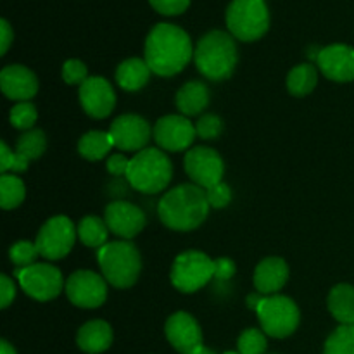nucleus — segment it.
<instances>
[{"label":"nucleus","instance_id":"obj_1","mask_svg":"<svg viewBox=\"0 0 354 354\" xmlns=\"http://www.w3.org/2000/svg\"><path fill=\"white\" fill-rule=\"evenodd\" d=\"M192 55V40L180 26L159 23L147 35L145 62L156 75H176L189 64Z\"/></svg>","mask_w":354,"mask_h":354},{"label":"nucleus","instance_id":"obj_2","mask_svg":"<svg viewBox=\"0 0 354 354\" xmlns=\"http://www.w3.org/2000/svg\"><path fill=\"white\" fill-rule=\"evenodd\" d=\"M209 207L206 190L197 187L196 183H185L162 196L159 201L158 214L162 223L171 230L190 232L204 223Z\"/></svg>","mask_w":354,"mask_h":354},{"label":"nucleus","instance_id":"obj_3","mask_svg":"<svg viewBox=\"0 0 354 354\" xmlns=\"http://www.w3.org/2000/svg\"><path fill=\"white\" fill-rule=\"evenodd\" d=\"M194 59L197 69L207 80L223 82L230 78L237 64V47L234 38L225 31H209L197 44Z\"/></svg>","mask_w":354,"mask_h":354},{"label":"nucleus","instance_id":"obj_4","mask_svg":"<svg viewBox=\"0 0 354 354\" xmlns=\"http://www.w3.org/2000/svg\"><path fill=\"white\" fill-rule=\"evenodd\" d=\"M99 266L104 279L116 289H128L137 282L142 270L140 254L128 241L107 242L99 249Z\"/></svg>","mask_w":354,"mask_h":354},{"label":"nucleus","instance_id":"obj_5","mask_svg":"<svg viewBox=\"0 0 354 354\" xmlns=\"http://www.w3.org/2000/svg\"><path fill=\"white\" fill-rule=\"evenodd\" d=\"M173 166L168 156L159 149H144L130 159L127 178L133 189L144 194H158L168 187Z\"/></svg>","mask_w":354,"mask_h":354},{"label":"nucleus","instance_id":"obj_6","mask_svg":"<svg viewBox=\"0 0 354 354\" xmlns=\"http://www.w3.org/2000/svg\"><path fill=\"white\" fill-rule=\"evenodd\" d=\"M227 26L239 40H259L270 28L265 0H232L227 9Z\"/></svg>","mask_w":354,"mask_h":354},{"label":"nucleus","instance_id":"obj_7","mask_svg":"<svg viewBox=\"0 0 354 354\" xmlns=\"http://www.w3.org/2000/svg\"><path fill=\"white\" fill-rule=\"evenodd\" d=\"M256 313L265 334L277 339L289 337L290 334H294L301 320L299 308L296 306V303L290 297L279 296V294L266 296Z\"/></svg>","mask_w":354,"mask_h":354},{"label":"nucleus","instance_id":"obj_8","mask_svg":"<svg viewBox=\"0 0 354 354\" xmlns=\"http://www.w3.org/2000/svg\"><path fill=\"white\" fill-rule=\"evenodd\" d=\"M169 277L180 292H197L214 277V261L201 251L182 252L176 256Z\"/></svg>","mask_w":354,"mask_h":354},{"label":"nucleus","instance_id":"obj_9","mask_svg":"<svg viewBox=\"0 0 354 354\" xmlns=\"http://www.w3.org/2000/svg\"><path fill=\"white\" fill-rule=\"evenodd\" d=\"M16 277L24 292L40 303L55 299L64 286L61 270L48 263H35L26 268L17 270Z\"/></svg>","mask_w":354,"mask_h":354},{"label":"nucleus","instance_id":"obj_10","mask_svg":"<svg viewBox=\"0 0 354 354\" xmlns=\"http://www.w3.org/2000/svg\"><path fill=\"white\" fill-rule=\"evenodd\" d=\"M75 225L66 216H54L45 221L44 227L38 232V237L35 241L40 256L45 259H61L69 254L76 241Z\"/></svg>","mask_w":354,"mask_h":354},{"label":"nucleus","instance_id":"obj_11","mask_svg":"<svg viewBox=\"0 0 354 354\" xmlns=\"http://www.w3.org/2000/svg\"><path fill=\"white\" fill-rule=\"evenodd\" d=\"M66 296L75 306L93 310L106 303L107 280L90 270L75 272L66 282Z\"/></svg>","mask_w":354,"mask_h":354},{"label":"nucleus","instance_id":"obj_12","mask_svg":"<svg viewBox=\"0 0 354 354\" xmlns=\"http://www.w3.org/2000/svg\"><path fill=\"white\" fill-rule=\"evenodd\" d=\"M185 171L201 189H209L221 182L225 165L221 156L214 149L194 147L185 154Z\"/></svg>","mask_w":354,"mask_h":354},{"label":"nucleus","instance_id":"obj_13","mask_svg":"<svg viewBox=\"0 0 354 354\" xmlns=\"http://www.w3.org/2000/svg\"><path fill=\"white\" fill-rule=\"evenodd\" d=\"M114 147L124 152H140L149 144L154 130L151 124L137 114H123L116 118L109 128Z\"/></svg>","mask_w":354,"mask_h":354},{"label":"nucleus","instance_id":"obj_14","mask_svg":"<svg viewBox=\"0 0 354 354\" xmlns=\"http://www.w3.org/2000/svg\"><path fill=\"white\" fill-rule=\"evenodd\" d=\"M197 131L187 116L168 114L158 120L154 127V140L165 151L180 152L187 151L194 144Z\"/></svg>","mask_w":354,"mask_h":354},{"label":"nucleus","instance_id":"obj_15","mask_svg":"<svg viewBox=\"0 0 354 354\" xmlns=\"http://www.w3.org/2000/svg\"><path fill=\"white\" fill-rule=\"evenodd\" d=\"M80 104L88 116L104 120L113 113L116 106V93L102 76H90L80 85Z\"/></svg>","mask_w":354,"mask_h":354},{"label":"nucleus","instance_id":"obj_16","mask_svg":"<svg viewBox=\"0 0 354 354\" xmlns=\"http://www.w3.org/2000/svg\"><path fill=\"white\" fill-rule=\"evenodd\" d=\"M166 339L169 344L182 354H197L203 346V332L196 318L190 317L185 311L171 315L166 322Z\"/></svg>","mask_w":354,"mask_h":354},{"label":"nucleus","instance_id":"obj_17","mask_svg":"<svg viewBox=\"0 0 354 354\" xmlns=\"http://www.w3.org/2000/svg\"><path fill=\"white\" fill-rule=\"evenodd\" d=\"M104 221L109 227L111 234L121 237L123 241H130L135 235L140 234L145 227V214L140 207L133 206L124 201H116L106 207Z\"/></svg>","mask_w":354,"mask_h":354},{"label":"nucleus","instance_id":"obj_18","mask_svg":"<svg viewBox=\"0 0 354 354\" xmlns=\"http://www.w3.org/2000/svg\"><path fill=\"white\" fill-rule=\"evenodd\" d=\"M318 68L328 80L348 83L354 80V48L344 44H334L318 52Z\"/></svg>","mask_w":354,"mask_h":354},{"label":"nucleus","instance_id":"obj_19","mask_svg":"<svg viewBox=\"0 0 354 354\" xmlns=\"http://www.w3.org/2000/svg\"><path fill=\"white\" fill-rule=\"evenodd\" d=\"M0 88L3 95L17 102H28L38 92V80L31 69L21 64L6 66L0 73Z\"/></svg>","mask_w":354,"mask_h":354},{"label":"nucleus","instance_id":"obj_20","mask_svg":"<svg viewBox=\"0 0 354 354\" xmlns=\"http://www.w3.org/2000/svg\"><path fill=\"white\" fill-rule=\"evenodd\" d=\"M289 280V266L282 258H266L256 266L254 287L263 296H273Z\"/></svg>","mask_w":354,"mask_h":354},{"label":"nucleus","instance_id":"obj_21","mask_svg":"<svg viewBox=\"0 0 354 354\" xmlns=\"http://www.w3.org/2000/svg\"><path fill=\"white\" fill-rule=\"evenodd\" d=\"M76 344L82 351L99 354L107 351L113 344V328L104 320H92L83 325L76 335Z\"/></svg>","mask_w":354,"mask_h":354},{"label":"nucleus","instance_id":"obj_22","mask_svg":"<svg viewBox=\"0 0 354 354\" xmlns=\"http://www.w3.org/2000/svg\"><path fill=\"white\" fill-rule=\"evenodd\" d=\"M209 104V90L203 82H189L176 93V107L183 116H197Z\"/></svg>","mask_w":354,"mask_h":354},{"label":"nucleus","instance_id":"obj_23","mask_svg":"<svg viewBox=\"0 0 354 354\" xmlns=\"http://www.w3.org/2000/svg\"><path fill=\"white\" fill-rule=\"evenodd\" d=\"M151 73L152 71L145 59L130 57L118 66L116 82L123 90L135 92V90H140L142 86L147 85Z\"/></svg>","mask_w":354,"mask_h":354},{"label":"nucleus","instance_id":"obj_24","mask_svg":"<svg viewBox=\"0 0 354 354\" xmlns=\"http://www.w3.org/2000/svg\"><path fill=\"white\" fill-rule=\"evenodd\" d=\"M328 311L341 325H354V287L339 283L328 294Z\"/></svg>","mask_w":354,"mask_h":354},{"label":"nucleus","instance_id":"obj_25","mask_svg":"<svg viewBox=\"0 0 354 354\" xmlns=\"http://www.w3.org/2000/svg\"><path fill=\"white\" fill-rule=\"evenodd\" d=\"M113 147L114 144L109 131H107V133L99 130L88 131V133L83 135L78 142L80 156L85 158L86 161H99V159L106 158Z\"/></svg>","mask_w":354,"mask_h":354},{"label":"nucleus","instance_id":"obj_26","mask_svg":"<svg viewBox=\"0 0 354 354\" xmlns=\"http://www.w3.org/2000/svg\"><path fill=\"white\" fill-rule=\"evenodd\" d=\"M318 83L317 68L311 64H299L287 75V90L294 97L310 95Z\"/></svg>","mask_w":354,"mask_h":354},{"label":"nucleus","instance_id":"obj_27","mask_svg":"<svg viewBox=\"0 0 354 354\" xmlns=\"http://www.w3.org/2000/svg\"><path fill=\"white\" fill-rule=\"evenodd\" d=\"M78 237L86 248L100 249L107 244V235H109V227L106 221H102L97 216H85L80 221Z\"/></svg>","mask_w":354,"mask_h":354},{"label":"nucleus","instance_id":"obj_28","mask_svg":"<svg viewBox=\"0 0 354 354\" xmlns=\"http://www.w3.org/2000/svg\"><path fill=\"white\" fill-rule=\"evenodd\" d=\"M26 196V187L23 180L14 175H2L0 178V204L6 211L19 206Z\"/></svg>","mask_w":354,"mask_h":354},{"label":"nucleus","instance_id":"obj_29","mask_svg":"<svg viewBox=\"0 0 354 354\" xmlns=\"http://www.w3.org/2000/svg\"><path fill=\"white\" fill-rule=\"evenodd\" d=\"M324 354H354V325H341L325 342Z\"/></svg>","mask_w":354,"mask_h":354},{"label":"nucleus","instance_id":"obj_30","mask_svg":"<svg viewBox=\"0 0 354 354\" xmlns=\"http://www.w3.org/2000/svg\"><path fill=\"white\" fill-rule=\"evenodd\" d=\"M47 149V138L41 130H30L26 133H23L17 140L16 152H19L21 156L31 161V159H38Z\"/></svg>","mask_w":354,"mask_h":354},{"label":"nucleus","instance_id":"obj_31","mask_svg":"<svg viewBox=\"0 0 354 354\" xmlns=\"http://www.w3.org/2000/svg\"><path fill=\"white\" fill-rule=\"evenodd\" d=\"M37 107L30 102H19L17 106H14L10 109L9 120L10 124L17 130H26L30 131V128H33V124L37 123Z\"/></svg>","mask_w":354,"mask_h":354},{"label":"nucleus","instance_id":"obj_32","mask_svg":"<svg viewBox=\"0 0 354 354\" xmlns=\"http://www.w3.org/2000/svg\"><path fill=\"white\" fill-rule=\"evenodd\" d=\"M9 256H10V261H12L14 265L21 266V268H26V266L35 265L37 258L40 256V251H38L35 242L19 241L10 248Z\"/></svg>","mask_w":354,"mask_h":354},{"label":"nucleus","instance_id":"obj_33","mask_svg":"<svg viewBox=\"0 0 354 354\" xmlns=\"http://www.w3.org/2000/svg\"><path fill=\"white\" fill-rule=\"evenodd\" d=\"M237 346L241 354H263L266 351V337L258 328H248L241 334Z\"/></svg>","mask_w":354,"mask_h":354},{"label":"nucleus","instance_id":"obj_34","mask_svg":"<svg viewBox=\"0 0 354 354\" xmlns=\"http://www.w3.org/2000/svg\"><path fill=\"white\" fill-rule=\"evenodd\" d=\"M28 161L24 156H21L19 152L10 151L9 145L6 142L0 144V171L6 175L7 171H16V173H23L28 169Z\"/></svg>","mask_w":354,"mask_h":354},{"label":"nucleus","instance_id":"obj_35","mask_svg":"<svg viewBox=\"0 0 354 354\" xmlns=\"http://www.w3.org/2000/svg\"><path fill=\"white\" fill-rule=\"evenodd\" d=\"M196 131L201 138L204 140H214L216 137H220V133L223 131V123L218 116L214 114H204L196 124Z\"/></svg>","mask_w":354,"mask_h":354},{"label":"nucleus","instance_id":"obj_36","mask_svg":"<svg viewBox=\"0 0 354 354\" xmlns=\"http://www.w3.org/2000/svg\"><path fill=\"white\" fill-rule=\"evenodd\" d=\"M62 80L68 85H82L83 82L88 80V73H86V66L78 59H69L62 66Z\"/></svg>","mask_w":354,"mask_h":354},{"label":"nucleus","instance_id":"obj_37","mask_svg":"<svg viewBox=\"0 0 354 354\" xmlns=\"http://www.w3.org/2000/svg\"><path fill=\"white\" fill-rule=\"evenodd\" d=\"M207 201H209L211 207H216V209H221V207H227L232 201V190L227 183L220 182L216 185L206 189Z\"/></svg>","mask_w":354,"mask_h":354},{"label":"nucleus","instance_id":"obj_38","mask_svg":"<svg viewBox=\"0 0 354 354\" xmlns=\"http://www.w3.org/2000/svg\"><path fill=\"white\" fill-rule=\"evenodd\" d=\"M151 6L165 16H176L189 7L190 0H149Z\"/></svg>","mask_w":354,"mask_h":354},{"label":"nucleus","instance_id":"obj_39","mask_svg":"<svg viewBox=\"0 0 354 354\" xmlns=\"http://www.w3.org/2000/svg\"><path fill=\"white\" fill-rule=\"evenodd\" d=\"M128 166H130V159H128L124 154H111V158L107 159L106 162L107 171L113 173V175L116 176H121V175L127 176Z\"/></svg>","mask_w":354,"mask_h":354},{"label":"nucleus","instance_id":"obj_40","mask_svg":"<svg viewBox=\"0 0 354 354\" xmlns=\"http://www.w3.org/2000/svg\"><path fill=\"white\" fill-rule=\"evenodd\" d=\"M16 297V287L7 275H0V306L7 308Z\"/></svg>","mask_w":354,"mask_h":354},{"label":"nucleus","instance_id":"obj_41","mask_svg":"<svg viewBox=\"0 0 354 354\" xmlns=\"http://www.w3.org/2000/svg\"><path fill=\"white\" fill-rule=\"evenodd\" d=\"M235 273V263L228 258H220L214 261V277L220 280L232 279Z\"/></svg>","mask_w":354,"mask_h":354},{"label":"nucleus","instance_id":"obj_42","mask_svg":"<svg viewBox=\"0 0 354 354\" xmlns=\"http://www.w3.org/2000/svg\"><path fill=\"white\" fill-rule=\"evenodd\" d=\"M0 28H2V41H0V54H6L7 48H9L10 41H12L14 38V33H12V28H10V24L7 23L6 19L0 21Z\"/></svg>","mask_w":354,"mask_h":354},{"label":"nucleus","instance_id":"obj_43","mask_svg":"<svg viewBox=\"0 0 354 354\" xmlns=\"http://www.w3.org/2000/svg\"><path fill=\"white\" fill-rule=\"evenodd\" d=\"M263 299H265V296H261V294H251V296L248 297V306L251 308V310L258 311L259 304L263 303Z\"/></svg>","mask_w":354,"mask_h":354},{"label":"nucleus","instance_id":"obj_44","mask_svg":"<svg viewBox=\"0 0 354 354\" xmlns=\"http://www.w3.org/2000/svg\"><path fill=\"white\" fill-rule=\"evenodd\" d=\"M0 354H16V349H14L7 341H2L0 342Z\"/></svg>","mask_w":354,"mask_h":354},{"label":"nucleus","instance_id":"obj_45","mask_svg":"<svg viewBox=\"0 0 354 354\" xmlns=\"http://www.w3.org/2000/svg\"><path fill=\"white\" fill-rule=\"evenodd\" d=\"M197 354H214V351H211V349H207V348H203Z\"/></svg>","mask_w":354,"mask_h":354},{"label":"nucleus","instance_id":"obj_46","mask_svg":"<svg viewBox=\"0 0 354 354\" xmlns=\"http://www.w3.org/2000/svg\"><path fill=\"white\" fill-rule=\"evenodd\" d=\"M223 354H241V353H235V351H227V353H223Z\"/></svg>","mask_w":354,"mask_h":354}]
</instances>
